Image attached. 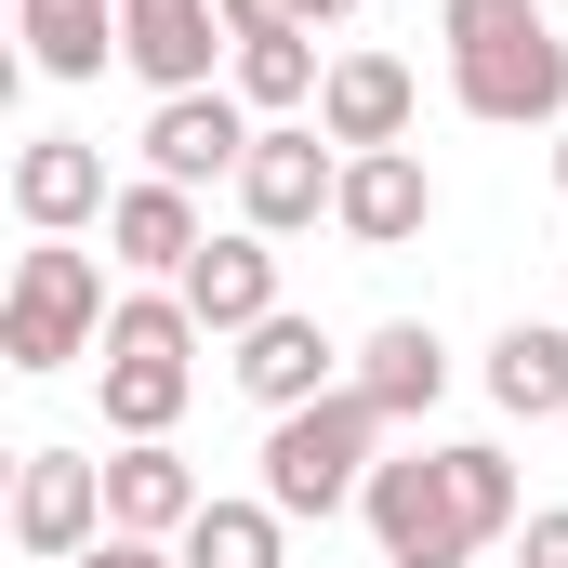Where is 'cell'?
Returning <instances> with one entry per match:
<instances>
[{
  "instance_id": "obj_23",
  "label": "cell",
  "mask_w": 568,
  "mask_h": 568,
  "mask_svg": "<svg viewBox=\"0 0 568 568\" xmlns=\"http://www.w3.org/2000/svg\"><path fill=\"white\" fill-rule=\"evenodd\" d=\"M67 568H185V556H172V542H133V529H106L93 556H67Z\"/></svg>"
},
{
  "instance_id": "obj_20",
  "label": "cell",
  "mask_w": 568,
  "mask_h": 568,
  "mask_svg": "<svg viewBox=\"0 0 568 568\" xmlns=\"http://www.w3.org/2000/svg\"><path fill=\"white\" fill-rule=\"evenodd\" d=\"M106 371V436L133 449V436H172L185 424V397H199V357H93Z\"/></svg>"
},
{
  "instance_id": "obj_14",
  "label": "cell",
  "mask_w": 568,
  "mask_h": 568,
  "mask_svg": "<svg viewBox=\"0 0 568 568\" xmlns=\"http://www.w3.org/2000/svg\"><path fill=\"white\" fill-rule=\"evenodd\" d=\"M172 291H185V317H199L212 344L265 331V317L291 304V291H278V239H252V225H225V239H212V252H199V265H185Z\"/></svg>"
},
{
  "instance_id": "obj_24",
  "label": "cell",
  "mask_w": 568,
  "mask_h": 568,
  "mask_svg": "<svg viewBox=\"0 0 568 568\" xmlns=\"http://www.w3.org/2000/svg\"><path fill=\"white\" fill-rule=\"evenodd\" d=\"M291 27V0H225V40H278Z\"/></svg>"
},
{
  "instance_id": "obj_13",
  "label": "cell",
  "mask_w": 568,
  "mask_h": 568,
  "mask_svg": "<svg viewBox=\"0 0 568 568\" xmlns=\"http://www.w3.org/2000/svg\"><path fill=\"white\" fill-rule=\"evenodd\" d=\"M199 252H212L199 185H159V172H133V185L106 199V265H133V278H185Z\"/></svg>"
},
{
  "instance_id": "obj_15",
  "label": "cell",
  "mask_w": 568,
  "mask_h": 568,
  "mask_svg": "<svg viewBox=\"0 0 568 568\" xmlns=\"http://www.w3.org/2000/svg\"><path fill=\"white\" fill-rule=\"evenodd\" d=\"M199 463L172 449V436H133V449H106V529H133V542H185L199 529Z\"/></svg>"
},
{
  "instance_id": "obj_10",
  "label": "cell",
  "mask_w": 568,
  "mask_h": 568,
  "mask_svg": "<svg viewBox=\"0 0 568 568\" xmlns=\"http://www.w3.org/2000/svg\"><path fill=\"white\" fill-rule=\"evenodd\" d=\"M331 225H344L357 252H410V239L436 225V172H424V145H357V159H344Z\"/></svg>"
},
{
  "instance_id": "obj_11",
  "label": "cell",
  "mask_w": 568,
  "mask_h": 568,
  "mask_svg": "<svg viewBox=\"0 0 568 568\" xmlns=\"http://www.w3.org/2000/svg\"><path fill=\"white\" fill-rule=\"evenodd\" d=\"M106 145L80 133H27L13 145V212H27V239H80V225H106Z\"/></svg>"
},
{
  "instance_id": "obj_6",
  "label": "cell",
  "mask_w": 568,
  "mask_h": 568,
  "mask_svg": "<svg viewBox=\"0 0 568 568\" xmlns=\"http://www.w3.org/2000/svg\"><path fill=\"white\" fill-rule=\"evenodd\" d=\"M106 542V463L93 449H27L13 463V556L27 568H67Z\"/></svg>"
},
{
  "instance_id": "obj_12",
  "label": "cell",
  "mask_w": 568,
  "mask_h": 568,
  "mask_svg": "<svg viewBox=\"0 0 568 568\" xmlns=\"http://www.w3.org/2000/svg\"><path fill=\"white\" fill-rule=\"evenodd\" d=\"M410 106H424V80H410V53H331V80H317V133L344 145H410Z\"/></svg>"
},
{
  "instance_id": "obj_19",
  "label": "cell",
  "mask_w": 568,
  "mask_h": 568,
  "mask_svg": "<svg viewBox=\"0 0 568 568\" xmlns=\"http://www.w3.org/2000/svg\"><path fill=\"white\" fill-rule=\"evenodd\" d=\"M317 80H331L317 27H278V40H239V67H225V93H239L252 120H317Z\"/></svg>"
},
{
  "instance_id": "obj_5",
  "label": "cell",
  "mask_w": 568,
  "mask_h": 568,
  "mask_svg": "<svg viewBox=\"0 0 568 568\" xmlns=\"http://www.w3.org/2000/svg\"><path fill=\"white\" fill-rule=\"evenodd\" d=\"M331 199H344V145L317 133V120H265L252 159H239V225L252 239H304Z\"/></svg>"
},
{
  "instance_id": "obj_22",
  "label": "cell",
  "mask_w": 568,
  "mask_h": 568,
  "mask_svg": "<svg viewBox=\"0 0 568 568\" xmlns=\"http://www.w3.org/2000/svg\"><path fill=\"white\" fill-rule=\"evenodd\" d=\"M516 568H568V503H542V516L516 529Z\"/></svg>"
},
{
  "instance_id": "obj_25",
  "label": "cell",
  "mask_w": 568,
  "mask_h": 568,
  "mask_svg": "<svg viewBox=\"0 0 568 568\" xmlns=\"http://www.w3.org/2000/svg\"><path fill=\"white\" fill-rule=\"evenodd\" d=\"M344 13H357V0H291V27H317V40H331Z\"/></svg>"
},
{
  "instance_id": "obj_1",
  "label": "cell",
  "mask_w": 568,
  "mask_h": 568,
  "mask_svg": "<svg viewBox=\"0 0 568 568\" xmlns=\"http://www.w3.org/2000/svg\"><path fill=\"white\" fill-rule=\"evenodd\" d=\"M449 106L489 133H568V40L542 0H449Z\"/></svg>"
},
{
  "instance_id": "obj_4",
  "label": "cell",
  "mask_w": 568,
  "mask_h": 568,
  "mask_svg": "<svg viewBox=\"0 0 568 568\" xmlns=\"http://www.w3.org/2000/svg\"><path fill=\"white\" fill-rule=\"evenodd\" d=\"M371 542H384V568H476L489 556V529H476V489H463V449H384L371 463Z\"/></svg>"
},
{
  "instance_id": "obj_21",
  "label": "cell",
  "mask_w": 568,
  "mask_h": 568,
  "mask_svg": "<svg viewBox=\"0 0 568 568\" xmlns=\"http://www.w3.org/2000/svg\"><path fill=\"white\" fill-rule=\"evenodd\" d=\"M172 556H185V568H291V516L265 503V489H252V503H225V489H212V503H199V529H185Z\"/></svg>"
},
{
  "instance_id": "obj_26",
  "label": "cell",
  "mask_w": 568,
  "mask_h": 568,
  "mask_svg": "<svg viewBox=\"0 0 568 568\" xmlns=\"http://www.w3.org/2000/svg\"><path fill=\"white\" fill-rule=\"evenodd\" d=\"M556 199H568V133H556Z\"/></svg>"
},
{
  "instance_id": "obj_7",
  "label": "cell",
  "mask_w": 568,
  "mask_h": 568,
  "mask_svg": "<svg viewBox=\"0 0 568 568\" xmlns=\"http://www.w3.org/2000/svg\"><path fill=\"white\" fill-rule=\"evenodd\" d=\"M120 67H133L145 93H212L239 67L225 0H120Z\"/></svg>"
},
{
  "instance_id": "obj_17",
  "label": "cell",
  "mask_w": 568,
  "mask_h": 568,
  "mask_svg": "<svg viewBox=\"0 0 568 568\" xmlns=\"http://www.w3.org/2000/svg\"><path fill=\"white\" fill-rule=\"evenodd\" d=\"M13 40L40 80H106L120 67V0H13Z\"/></svg>"
},
{
  "instance_id": "obj_16",
  "label": "cell",
  "mask_w": 568,
  "mask_h": 568,
  "mask_svg": "<svg viewBox=\"0 0 568 568\" xmlns=\"http://www.w3.org/2000/svg\"><path fill=\"white\" fill-rule=\"evenodd\" d=\"M357 397H371L397 436L424 424L436 397H449V344H436V317H384V331L357 344Z\"/></svg>"
},
{
  "instance_id": "obj_8",
  "label": "cell",
  "mask_w": 568,
  "mask_h": 568,
  "mask_svg": "<svg viewBox=\"0 0 568 568\" xmlns=\"http://www.w3.org/2000/svg\"><path fill=\"white\" fill-rule=\"evenodd\" d=\"M252 133H265V120H252V106L212 80V93H159L133 145H145V172H159V185H239Z\"/></svg>"
},
{
  "instance_id": "obj_18",
  "label": "cell",
  "mask_w": 568,
  "mask_h": 568,
  "mask_svg": "<svg viewBox=\"0 0 568 568\" xmlns=\"http://www.w3.org/2000/svg\"><path fill=\"white\" fill-rule=\"evenodd\" d=\"M489 410L503 424H568V331L556 317H516L489 344Z\"/></svg>"
},
{
  "instance_id": "obj_3",
  "label": "cell",
  "mask_w": 568,
  "mask_h": 568,
  "mask_svg": "<svg viewBox=\"0 0 568 568\" xmlns=\"http://www.w3.org/2000/svg\"><path fill=\"white\" fill-rule=\"evenodd\" d=\"M67 357H106V265L80 239H27L13 291H0V371L13 384H53Z\"/></svg>"
},
{
  "instance_id": "obj_2",
  "label": "cell",
  "mask_w": 568,
  "mask_h": 568,
  "mask_svg": "<svg viewBox=\"0 0 568 568\" xmlns=\"http://www.w3.org/2000/svg\"><path fill=\"white\" fill-rule=\"evenodd\" d=\"M397 449V424L357 397V384H331L317 410H278L265 424V503H278L291 529H331V516H357L371 503V463Z\"/></svg>"
},
{
  "instance_id": "obj_9",
  "label": "cell",
  "mask_w": 568,
  "mask_h": 568,
  "mask_svg": "<svg viewBox=\"0 0 568 568\" xmlns=\"http://www.w3.org/2000/svg\"><path fill=\"white\" fill-rule=\"evenodd\" d=\"M225 371H239V397H252L265 424H278V410H317L331 384H357V357H344L304 304H278L265 331H239V357H225Z\"/></svg>"
}]
</instances>
